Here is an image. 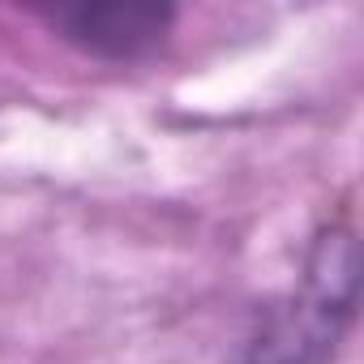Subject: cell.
Here are the masks:
<instances>
[{"instance_id":"obj_2","label":"cell","mask_w":364,"mask_h":364,"mask_svg":"<svg viewBox=\"0 0 364 364\" xmlns=\"http://www.w3.org/2000/svg\"><path fill=\"white\" fill-rule=\"evenodd\" d=\"M43 18L52 22V31H60V39H69L86 56L137 60L167 39L176 9L171 5H56Z\"/></svg>"},{"instance_id":"obj_1","label":"cell","mask_w":364,"mask_h":364,"mask_svg":"<svg viewBox=\"0 0 364 364\" xmlns=\"http://www.w3.org/2000/svg\"><path fill=\"white\" fill-rule=\"evenodd\" d=\"M360 249L351 228H326L304 262L300 291L253 313L228 364H326L355 321Z\"/></svg>"}]
</instances>
